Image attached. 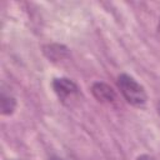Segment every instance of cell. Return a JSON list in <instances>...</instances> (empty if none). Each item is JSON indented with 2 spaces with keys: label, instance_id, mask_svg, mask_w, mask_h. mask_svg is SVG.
I'll return each instance as SVG.
<instances>
[{
  "label": "cell",
  "instance_id": "1",
  "mask_svg": "<svg viewBox=\"0 0 160 160\" xmlns=\"http://www.w3.org/2000/svg\"><path fill=\"white\" fill-rule=\"evenodd\" d=\"M118 88L124 99L132 106H142L148 100L144 86L138 82L132 76L128 74H120L118 76Z\"/></svg>",
  "mask_w": 160,
  "mask_h": 160
},
{
  "label": "cell",
  "instance_id": "2",
  "mask_svg": "<svg viewBox=\"0 0 160 160\" xmlns=\"http://www.w3.org/2000/svg\"><path fill=\"white\" fill-rule=\"evenodd\" d=\"M52 90L62 102H70L79 95L78 85L68 78H55L52 80Z\"/></svg>",
  "mask_w": 160,
  "mask_h": 160
},
{
  "label": "cell",
  "instance_id": "3",
  "mask_svg": "<svg viewBox=\"0 0 160 160\" xmlns=\"http://www.w3.org/2000/svg\"><path fill=\"white\" fill-rule=\"evenodd\" d=\"M91 92L94 95V98L105 105H115L118 101V96L116 92L112 90V88L105 82L101 81H96L91 85Z\"/></svg>",
  "mask_w": 160,
  "mask_h": 160
},
{
  "label": "cell",
  "instance_id": "4",
  "mask_svg": "<svg viewBox=\"0 0 160 160\" xmlns=\"http://www.w3.org/2000/svg\"><path fill=\"white\" fill-rule=\"evenodd\" d=\"M0 109L2 115H11L16 109V100L11 94H6L4 90L1 91L0 98Z\"/></svg>",
  "mask_w": 160,
  "mask_h": 160
},
{
  "label": "cell",
  "instance_id": "5",
  "mask_svg": "<svg viewBox=\"0 0 160 160\" xmlns=\"http://www.w3.org/2000/svg\"><path fill=\"white\" fill-rule=\"evenodd\" d=\"M138 160H155V159H152V158L149 156V155H141V156L138 158Z\"/></svg>",
  "mask_w": 160,
  "mask_h": 160
},
{
  "label": "cell",
  "instance_id": "6",
  "mask_svg": "<svg viewBox=\"0 0 160 160\" xmlns=\"http://www.w3.org/2000/svg\"><path fill=\"white\" fill-rule=\"evenodd\" d=\"M49 160H64V159H62V158H60V156L52 155V156H50V158H49Z\"/></svg>",
  "mask_w": 160,
  "mask_h": 160
},
{
  "label": "cell",
  "instance_id": "7",
  "mask_svg": "<svg viewBox=\"0 0 160 160\" xmlns=\"http://www.w3.org/2000/svg\"><path fill=\"white\" fill-rule=\"evenodd\" d=\"M159 114H160V102H159Z\"/></svg>",
  "mask_w": 160,
  "mask_h": 160
}]
</instances>
